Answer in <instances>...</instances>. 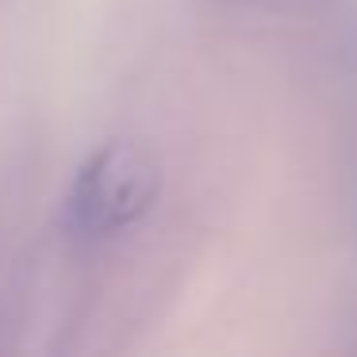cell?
I'll list each match as a JSON object with an SVG mask.
<instances>
[{
    "label": "cell",
    "instance_id": "cell-1",
    "mask_svg": "<svg viewBox=\"0 0 357 357\" xmlns=\"http://www.w3.org/2000/svg\"><path fill=\"white\" fill-rule=\"evenodd\" d=\"M162 192L158 158L135 139H104L73 169L62 196V231L77 246H100L150 215Z\"/></svg>",
    "mask_w": 357,
    "mask_h": 357
},
{
    "label": "cell",
    "instance_id": "cell-2",
    "mask_svg": "<svg viewBox=\"0 0 357 357\" xmlns=\"http://www.w3.org/2000/svg\"><path fill=\"white\" fill-rule=\"evenodd\" d=\"M223 8H254V4H265V0H215Z\"/></svg>",
    "mask_w": 357,
    "mask_h": 357
}]
</instances>
